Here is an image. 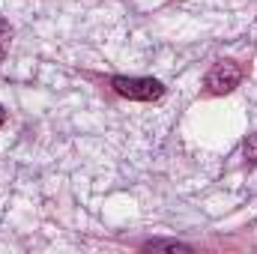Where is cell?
I'll list each match as a JSON object with an SVG mask.
<instances>
[{
    "label": "cell",
    "instance_id": "obj_1",
    "mask_svg": "<svg viewBox=\"0 0 257 254\" xmlns=\"http://www.w3.org/2000/svg\"><path fill=\"white\" fill-rule=\"evenodd\" d=\"M111 87L135 102H156L165 96V84L156 81V78H135V75H117L111 78Z\"/></svg>",
    "mask_w": 257,
    "mask_h": 254
},
{
    "label": "cell",
    "instance_id": "obj_2",
    "mask_svg": "<svg viewBox=\"0 0 257 254\" xmlns=\"http://www.w3.org/2000/svg\"><path fill=\"white\" fill-rule=\"evenodd\" d=\"M239 81H242V69L233 63V60H218V63L206 72V87L215 96L230 93L233 87H239Z\"/></svg>",
    "mask_w": 257,
    "mask_h": 254
},
{
    "label": "cell",
    "instance_id": "obj_3",
    "mask_svg": "<svg viewBox=\"0 0 257 254\" xmlns=\"http://www.w3.org/2000/svg\"><path fill=\"white\" fill-rule=\"evenodd\" d=\"M144 248H147V251H159V248H168V251H192V245L174 242V239H153V242H147Z\"/></svg>",
    "mask_w": 257,
    "mask_h": 254
},
{
    "label": "cell",
    "instance_id": "obj_4",
    "mask_svg": "<svg viewBox=\"0 0 257 254\" xmlns=\"http://www.w3.org/2000/svg\"><path fill=\"white\" fill-rule=\"evenodd\" d=\"M9 36H12V30H9V24L0 18V63H3V57H6V48H9Z\"/></svg>",
    "mask_w": 257,
    "mask_h": 254
},
{
    "label": "cell",
    "instance_id": "obj_5",
    "mask_svg": "<svg viewBox=\"0 0 257 254\" xmlns=\"http://www.w3.org/2000/svg\"><path fill=\"white\" fill-rule=\"evenodd\" d=\"M245 159H248L251 165H257V135H251V138L245 141Z\"/></svg>",
    "mask_w": 257,
    "mask_h": 254
},
{
    "label": "cell",
    "instance_id": "obj_6",
    "mask_svg": "<svg viewBox=\"0 0 257 254\" xmlns=\"http://www.w3.org/2000/svg\"><path fill=\"white\" fill-rule=\"evenodd\" d=\"M6 123V111H3V105H0V126Z\"/></svg>",
    "mask_w": 257,
    "mask_h": 254
}]
</instances>
